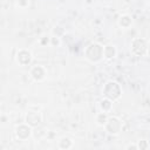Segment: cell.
<instances>
[{
	"mask_svg": "<svg viewBox=\"0 0 150 150\" xmlns=\"http://www.w3.org/2000/svg\"><path fill=\"white\" fill-rule=\"evenodd\" d=\"M89 49H91V50H93V54L87 55V57H88L89 60H91V59H93V55H94V54H95L96 61L101 59V55H102V53H103V49L101 48V46H98V45L94 43V45H90V46H89Z\"/></svg>",
	"mask_w": 150,
	"mask_h": 150,
	"instance_id": "obj_1",
	"label": "cell"
},
{
	"mask_svg": "<svg viewBox=\"0 0 150 150\" xmlns=\"http://www.w3.org/2000/svg\"><path fill=\"white\" fill-rule=\"evenodd\" d=\"M30 59H32L30 53L27 52V50H20V52L18 53V61H19L21 64H27V63H29V62H30Z\"/></svg>",
	"mask_w": 150,
	"mask_h": 150,
	"instance_id": "obj_2",
	"label": "cell"
},
{
	"mask_svg": "<svg viewBox=\"0 0 150 150\" xmlns=\"http://www.w3.org/2000/svg\"><path fill=\"white\" fill-rule=\"evenodd\" d=\"M30 134V128L29 127H26V125H20L16 128V135L20 137V138H26L28 137Z\"/></svg>",
	"mask_w": 150,
	"mask_h": 150,
	"instance_id": "obj_3",
	"label": "cell"
},
{
	"mask_svg": "<svg viewBox=\"0 0 150 150\" xmlns=\"http://www.w3.org/2000/svg\"><path fill=\"white\" fill-rule=\"evenodd\" d=\"M32 75H33V77L35 79V80H42L43 79V76H45V69L42 68V67H40V66H38V67H34L33 69H32Z\"/></svg>",
	"mask_w": 150,
	"mask_h": 150,
	"instance_id": "obj_4",
	"label": "cell"
},
{
	"mask_svg": "<svg viewBox=\"0 0 150 150\" xmlns=\"http://www.w3.org/2000/svg\"><path fill=\"white\" fill-rule=\"evenodd\" d=\"M103 53H104V55H105L108 59H110V57H112V56L115 55V49H114V47H111V46H107V47L103 49Z\"/></svg>",
	"mask_w": 150,
	"mask_h": 150,
	"instance_id": "obj_5",
	"label": "cell"
},
{
	"mask_svg": "<svg viewBox=\"0 0 150 150\" xmlns=\"http://www.w3.org/2000/svg\"><path fill=\"white\" fill-rule=\"evenodd\" d=\"M27 122H29V123H32V124H38V123H39L38 114H36L35 117H32V115H30V112H29V114L27 115Z\"/></svg>",
	"mask_w": 150,
	"mask_h": 150,
	"instance_id": "obj_6",
	"label": "cell"
},
{
	"mask_svg": "<svg viewBox=\"0 0 150 150\" xmlns=\"http://www.w3.org/2000/svg\"><path fill=\"white\" fill-rule=\"evenodd\" d=\"M149 53H150V45H149Z\"/></svg>",
	"mask_w": 150,
	"mask_h": 150,
	"instance_id": "obj_7",
	"label": "cell"
}]
</instances>
